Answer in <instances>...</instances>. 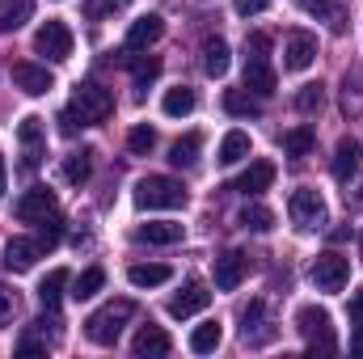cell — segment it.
I'll list each match as a JSON object with an SVG mask.
<instances>
[{
  "label": "cell",
  "mask_w": 363,
  "mask_h": 359,
  "mask_svg": "<svg viewBox=\"0 0 363 359\" xmlns=\"http://www.w3.org/2000/svg\"><path fill=\"white\" fill-rule=\"evenodd\" d=\"M131 317H135V300H110V304H101L97 313L85 317V338L97 343V347H114Z\"/></svg>",
  "instance_id": "obj_1"
},
{
  "label": "cell",
  "mask_w": 363,
  "mask_h": 359,
  "mask_svg": "<svg viewBox=\"0 0 363 359\" xmlns=\"http://www.w3.org/2000/svg\"><path fill=\"white\" fill-rule=\"evenodd\" d=\"M135 207H144V211L186 207V186L178 178H165V174H148V178L135 186Z\"/></svg>",
  "instance_id": "obj_2"
},
{
  "label": "cell",
  "mask_w": 363,
  "mask_h": 359,
  "mask_svg": "<svg viewBox=\"0 0 363 359\" xmlns=\"http://www.w3.org/2000/svg\"><path fill=\"white\" fill-rule=\"evenodd\" d=\"M267 51H271V34H250V60H245V89L258 93V97H271L274 85H279V77H274L271 60H267Z\"/></svg>",
  "instance_id": "obj_3"
},
{
  "label": "cell",
  "mask_w": 363,
  "mask_h": 359,
  "mask_svg": "<svg viewBox=\"0 0 363 359\" xmlns=\"http://www.w3.org/2000/svg\"><path fill=\"white\" fill-rule=\"evenodd\" d=\"M287 216H291V224H296L300 233H317V228L330 224V207H325V199H321L317 190H308V186L291 190V199H287Z\"/></svg>",
  "instance_id": "obj_4"
},
{
  "label": "cell",
  "mask_w": 363,
  "mask_h": 359,
  "mask_svg": "<svg viewBox=\"0 0 363 359\" xmlns=\"http://www.w3.org/2000/svg\"><path fill=\"white\" fill-rule=\"evenodd\" d=\"M72 110H77L81 127L106 123L114 114V93L106 89V85H97V81H85V85H77V93H72Z\"/></svg>",
  "instance_id": "obj_5"
},
{
  "label": "cell",
  "mask_w": 363,
  "mask_h": 359,
  "mask_svg": "<svg viewBox=\"0 0 363 359\" xmlns=\"http://www.w3.org/2000/svg\"><path fill=\"white\" fill-rule=\"evenodd\" d=\"M296 326H300V334H304V343H308V351H338V338H334V326H330V313L325 309H317V304H304L300 313H296Z\"/></svg>",
  "instance_id": "obj_6"
},
{
  "label": "cell",
  "mask_w": 363,
  "mask_h": 359,
  "mask_svg": "<svg viewBox=\"0 0 363 359\" xmlns=\"http://www.w3.org/2000/svg\"><path fill=\"white\" fill-rule=\"evenodd\" d=\"M34 51H38V55H47L51 64L72 60V30H68L64 21H43V26H38V34H34Z\"/></svg>",
  "instance_id": "obj_7"
},
{
  "label": "cell",
  "mask_w": 363,
  "mask_h": 359,
  "mask_svg": "<svg viewBox=\"0 0 363 359\" xmlns=\"http://www.w3.org/2000/svg\"><path fill=\"white\" fill-rule=\"evenodd\" d=\"M308 279H313V287L317 292H342L347 287V279H351V263L342 258V254H317V263L308 270Z\"/></svg>",
  "instance_id": "obj_8"
},
{
  "label": "cell",
  "mask_w": 363,
  "mask_h": 359,
  "mask_svg": "<svg viewBox=\"0 0 363 359\" xmlns=\"http://www.w3.org/2000/svg\"><path fill=\"white\" fill-rule=\"evenodd\" d=\"M313 60H317V34L291 30L283 38V68L287 72H304V68H313Z\"/></svg>",
  "instance_id": "obj_9"
},
{
  "label": "cell",
  "mask_w": 363,
  "mask_h": 359,
  "mask_svg": "<svg viewBox=\"0 0 363 359\" xmlns=\"http://www.w3.org/2000/svg\"><path fill=\"white\" fill-rule=\"evenodd\" d=\"M17 140H21V153H26V170H38L43 157H47V131H43V118H21L17 123Z\"/></svg>",
  "instance_id": "obj_10"
},
{
  "label": "cell",
  "mask_w": 363,
  "mask_h": 359,
  "mask_svg": "<svg viewBox=\"0 0 363 359\" xmlns=\"http://www.w3.org/2000/svg\"><path fill=\"white\" fill-rule=\"evenodd\" d=\"M17 220H26V224H43L51 211H55V190H47V186H30L21 199H17Z\"/></svg>",
  "instance_id": "obj_11"
},
{
  "label": "cell",
  "mask_w": 363,
  "mask_h": 359,
  "mask_svg": "<svg viewBox=\"0 0 363 359\" xmlns=\"http://www.w3.org/2000/svg\"><path fill=\"white\" fill-rule=\"evenodd\" d=\"M211 304V292H207V283H199V279H190L186 287H182L178 296L169 300V317H178V321H186V317H194V313H203Z\"/></svg>",
  "instance_id": "obj_12"
},
{
  "label": "cell",
  "mask_w": 363,
  "mask_h": 359,
  "mask_svg": "<svg viewBox=\"0 0 363 359\" xmlns=\"http://www.w3.org/2000/svg\"><path fill=\"white\" fill-rule=\"evenodd\" d=\"M245 270H250V258H245L241 250L220 254V258H216V287H220V292H237L241 279H245Z\"/></svg>",
  "instance_id": "obj_13"
},
{
  "label": "cell",
  "mask_w": 363,
  "mask_h": 359,
  "mask_svg": "<svg viewBox=\"0 0 363 359\" xmlns=\"http://www.w3.org/2000/svg\"><path fill=\"white\" fill-rule=\"evenodd\" d=\"M43 254H47V245H43L38 237H34V241H30V237H13V241L4 245V267L9 270H30Z\"/></svg>",
  "instance_id": "obj_14"
},
{
  "label": "cell",
  "mask_w": 363,
  "mask_h": 359,
  "mask_svg": "<svg viewBox=\"0 0 363 359\" xmlns=\"http://www.w3.org/2000/svg\"><path fill=\"white\" fill-rule=\"evenodd\" d=\"M161 34H165V21H161L157 13L135 17V21L127 26V51H148L152 43H161Z\"/></svg>",
  "instance_id": "obj_15"
},
{
  "label": "cell",
  "mask_w": 363,
  "mask_h": 359,
  "mask_svg": "<svg viewBox=\"0 0 363 359\" xmlns=\"http://www.w3.org/2000/svg\"><path fill=\"white\" fill-rule=\"evenodd\" d=\"M13 85H17L21 93H30V97H43V93L55 89L51 72L38 68V64H13Z\"/></svg>",
  "instance_id": "obj_16"
},
{
  "label": "cell",
  "mask_w": 363,
  "mask_h": 359,
  "mask_svg": "<svg viewBox=\"0 0 363 359\" xmlns=\"http://www.w3.org/2000/svg\"><path fill=\"white\" fill-rule=\"evenodd\" d=\"M169 334L161 330V326H144L140 334H135V343H131V355L135 359H161V355H169Z\"/></svg>",
  "instance_id": "obj_17"
},
{
  "label": "cell",
  "mask_w": 363,
  "mask_h": 359,
  "mask_svg": "<svg viewBox=\"0 0 363 359\" xmlns=\"http://www.w3.org/2000/svg\"><path fill=\"white\" fill-rule=\"evenodd\" d=\"M271 182H274V165H271V161H250V170H245L241 178L233 182V190H237V194H250V199H254V194H262V190H267Z\"/></svg>",
  "instance_id": "obj_18"
},
{
  "label": "cell",
  "mask_w": 363,
  "mask_h": 359,
  "mask_svg": "<svg viewBox=\"0 0 363 359\" xmlns=\"http://www.w3.org/2000/svg\"><path fill=\"white\" fill-rule=\"evenodd\" d=\"M359 157H363L359 140H351V136H347V140H338V148H334V165H330V170H334V178L351 182V174L359 170Z\"/></svg>",
  "instance_id": "obj_19"
},
{
  "label": "cell",
  "mask_w": 363,
  "mask_h": 359,
  "mask_svg": "<svg viewBox=\"0 0 363 359\" xmlns=\"http://www.w3.org/2000/svg\"><path fill=\"white\" fill-rule=\"evenodd\" d=\"M140 241H148V245H178L182 237H186V228L174 224V220H157V224H140V233H135Z\"/></svg>",
  "instance_id": "obj_20"
},
{
  "label": "cell",
  "mask_w": 363,
  "mask_h": 359,
  "mask_svg": "<svg viewBox=\"0 0 363 359\" xmlns=\"http://www.w3.org/2000/svg\"><path fill=\"white\" fill-rule=\"evenodd\" d=\"M228 55H233V51H228L224 38H203V72H207V77L220 81V77L228 72Z\"/></svg>",
  "instance_id": "obj_21"
},
{
  "label": "cell",
  "mask_w": 363,
  "mask_h": 359,
  "mask_svg": "<svg viewBox=\"0 0 363 359\" xmlns=\"http://www.w3.org/2000/svg\"><path fill=\"white\" fill-rule=\"evenodd\" d=\"M262 300H250L245 309H241V338L245 343H267L271 338V330H262Z\"/></svg>",
  "instance_id": "obj_22"
},
{
  "label": "cell",
  "mask_w": 363,
  "mask_h": 359,
  "mask_svg": "<svg viewBox=\"0 0 363 359\" xmlns=\"http://www.w3.org/2000/svg\"><path fill=\"white\" fill-rule=\"evenodd\" d=\"M199 148H203V136L199 131H186L182 140H174V148H169V165L174 170H190L199 161Z\"/></svg>",
  "instance_id": "obj_23"
},
{
  "label": "cell",
  "mask_w": 363,
  "mask_h": 359,
  "mask_svg": "<svg viewBox=\"0 0 363 359\" xmlns=\"http://www.w3.org/2000/svg\"><path fill=\"white\" fill-rule=\"evenodd\" d=\"M127 279H131V287H161V283L174 279V270L165 263H140V267L127 270Z\"/></svg>",
  "instance_id": "obj_24"
},
{
  "label": "cell",
  "mask_w": 363,
  "mask_h": 359,
  "mask_svg": "<svg viewBox=\"0 0 363 359\" xmlns=\"http://www.w3.org/2000/svg\"><path fill=\"white\" fill-rule=\"evenodd\" d=\"M220 343H224V326H220V321H203V326H194V334H190V351H194V355H211Z\"/></svg>",
  "instance_id": "obj_25"
},
{
  "label": "cell",
  "mask_w": 363,
  "mask_h": 359,
  "mask_svg": "<svg viewBox=\"0 0 363 359\" xmlns=\"http://www.w3.org/2000/svg\"><path fill=\"white\" fill-rule=\"evenodd\" d=\"M68 283H72V275H68L64 267L51 270V275L38 283V300H43V309H55V304L64 300V287H68Z\"/></svg>",
  "instance_id": "obj_26"
},
{
  "label": "cell",
  "mask_w": 363,
  "mask_h": 359,
  "mask_svg": "<svg viewBox=\"0 0 363 359\" xmlns=\"http://www.w3.org/2000/svg\"><path fill=\"white\" fill-rule=\"evenodd\" d=\"M224 110H228V114H237V118H258V114H262V101H258V93L228 89V93H224Z\"/></svg>",
  "instance_id": "obj_27"
},
{
  "label": "cell",
  "mask_w": 363,
  "mask_h": 359,
  "mask_svg": "<svg viewBox=\"0 0 363 359\" xmlns=\"http://www.w3.org/2000/svg\"><path fill=\"white\" fill-rule=\"evenodd\" d=\"M250 148H254V144H250L245 131H228V136L220 140V157H216V161H220V165H237V161L250 157Z\"/></svg>",
  "instance_id": "obj_28"
},
{
  "label": "cell",
  "mask_w": 363,
  "mask_h": 359,
  "mask_svg": "<svg viewBox=\"0 0 363 359\" xmlns=\"http://www.w3.org/2000/svg\"><path fill=\"white\" fill-rule=\"evenodd\" d=\"M30 13H34V0H0V34L26 26Z\"/></svg>",
  "instance_id": "obj_29"
},
{
  "label": "cell",
  "mask_w": 363,
  "mask_h": 359,
  "mask_svg": "<svg viewBox=\"0 0 363 359\" xmlns=\"http://www.w3.org/2000/svg\"><path fill=\"white\" fill-rule=\"evenodd\" d=\"M101 287H106V270L101 267H85L81 275H77V283H72V300H93Z\"/></svg>",
  "instance_id": "obj_30"
},
{
  "label": "cell",
  "mask_w": 363,
  "mask_h": 359,
  "mask_svg": "<svg viewBox=\"0 0 363 359\" xmlns=\"http://www.w3.org/2000/svg\"><path fill=\"white\" fill-rule=\"evenodd\" d=\"M194 106H199V97H194V89H186V85L169 89V93H165V101H161V110H165L169 118H186Z\"/></svg>",
  "instance_id": "obj_31"
},
{
  "label": "cell",
  "mask_w": 363,
  "mask_h": 359,
  "mask_svg": "<svg viewBox=\"0 0 363 359\" xmlns=\"http://www.w3.org/2000/svg\"><path fill=\"white\" fill-rule=\"evenodd\" d=\"M250 233H271L274 228V211L271 207H262V203H250V207H241V216H237Z\"/></svg>",
  "instance_id": "obj_32"
},
{
  "label": "cell",
  "mask_w": 363,
  "mask_h": 359,
  "mask_svg": "<svg viewBox=\"0 0 363 359\" xmlns=\"http://www.w3.org/2000/svg\"><path fill=\"white\" fill-rule=\"evenodd\" d=\"M313 144H317L313 127H291V131L283 136V153H287V157H308V153H313Z\"/></svg>",
  "instance_id": "obj_33"
},
{
  "label": "cell",
  "mask_w": 363,
  "mask_h": 359,
  "mask_svg": "<svg viewBox=\"0 0 363 359\" xmlns=\"http://www.w3.org/2000/svg\"><path fill=\"white\" fill-rule=\"evenodd\" d=\"M93 153H68L64 157V182H72V186H81V182H89L93 174Z\"/></svg>",
  "instance_id": "obj_34"
},
{
  "label": "cell",
  "mask_w": 363,
  "mask_h": 359,
  "mask_svg": "<svg viewBox=\"0 0 363 359\" xmlns=\"http://www.w3.org/2000/svg\"><path fill=\"white\" fill-rule=\"evenodd\" d=\"M157 77H161V60H157V55H144V60L131 64V81H135V89H148Z\"/></svg>",
  "instance_id": "obj_35"
},
{
  "label": "cell",
  "mask_w": 363,
  "mask_h": 359,
  "mask_svg": "<svg viewBox=\"0 0 363 359\" xmlns=\"http://www.w3.org/2000/svg\"><path fill=\"white\" fill-rule=\"evenodd\" d=\"M127 148H131L135 157H148V153L157 148V131H152L148 123H140V127H131V131H127Z\"/></svg>",
  "instance_id": "obj_36"
},
{
  "label": "cell",
  "mask_w": 363,
  "mask_h": 359,
  "mask_svg": "<svg viewBox=\"0 0 363 359\" xmlns=\"http://www.w3.org/2000/svg\"><path fill=\"white\" fill-rule=\"evenodd\" d=\"M321 101H325V93H321V85H304V89L296 93V110H304V114L321 110Z\"/></svg>",
  "instance_id": "obj_37"
},
{
  "label": "cell",
  "mask_w": 363,
  "mask_h": 359,
  "mask_svg": "<svg viewBox=\"0 0 363 359\" xmlns=\"http://www.w3.org/2000/svg\"><path fill=\"white\" fill-rule=\"evenodd\" d=\"M60 237H64V216H60V211H51V216L43 220V233H38V241H43V245L51 250V245H55Z\"/></svg>",
  "instance_id": "obj_38"
},
{
  "label": "cell",
  "mask_w": 363,
  "mask_h": 359,
  "mask_svg": "<svg viewBox=\"0 0 363 359\" xmlns=\"http://www.w3.org/2000/svg\"><path fill=\"white\" fill-rule=\"evenodd\" d=\"M13 313H17V296H13V292H9V287L0 283V330H4L9 321H13Z\"/></svg>",
  "instance_id": "obj_39"
},
{
  "label": "cell",
  "mask_w": 363,
  "mask_h": 359,
  "mask_svg": "<svg viewBox=\"0 0 363 359\" xmlns=\"http://www.w3.org/2000/svg\"><path fill=\"white\" fill-rule=\"evenodd\" d=\"M233 9H237L241 17H258V13L271 9V0H233Z\"/></svg>",
  "instance_id": "obj_40"
},
{
  "label": "cell",
  "mask_w": 363,
  "mask_h": 359,
  "mask_svg": "<svg viewBox=\"0 0 363 359\" xmlns=\"http://www.w3.org/2000/svg\"><path fill=\"white\" fill-rule=\"evenodd\" d=\"M55 123H60V136H68V140H72V136H77V123H81V118H77V110L68 106V110H64V114H60Z\"/></svg>",
  "instance_id": "obj_41"
},
{
  "label": "cell",
  "mask_w": 363,
  "mask_h": 359,
  "mask_svg": "<svg viewBox=\"0 0 363 359\" xmlns=\"http://www.w3.org/2000/svg\"><path fill=\"white\" fill-rule=\"evenodd\" d=\"M304 13H313V17H325V13H334V4L330 0H296Z\"/></svg>",
  "instance_id": "obj_42"
},
{
  "label": "cell",
  "mask_w": 363,
  "mask_h": 359,
  "mask_svg": "<svg viewBox=\"0 0 363 359\" xmlns=\"http://www.w3.org/2000/svg\"><path fill=\"white\" fill-rule=\"evenodd\" d=\"M351 321H355V326L363 321V287L355 292V296H351Z\"/></svg>",
  "instance_id": "obj_43"
},
{
  "label": "cell",
  "mask_w": 363,
  "mask_h": 359,
  "mask_svg": "<svg viewBox=\"0 0 363 359\" xmlns=\"http://www.w3.org/2000/svg\"><path fill=\"white\" fill-rule=\"evenodd\" d=\"M351 351H355V355H363V321H359V330L351 334Z\"/></svg>",
  "instance_id": "obj_44"
},
{
  "label": "cell",
  "mask_w": 363,
  "mask_h": 359,
  "mask_svg": "<svg viewBox=\"0 0 363 359\" xmlns=\"http://www.w3.org/2000/svg\"><path fill=\"white\" fill-rule=\"evenodd\" d=\"M4 186H9V170H4V157H0V199H4Z\"/></svg>",
  "instance_id": "obj_45"
},
{
  "label": "cell",
  "mask_w": 363,
  "mask_h": 359,
  "mask_svg": "<svg viewBox=\"0 0 363 359\" xmlns=\"http://www.w3.org/2000/svg\"><path fill=\"white\" fill-rule=\"evenodd\" d=\"M118 4H127V0H118Z\"/></svg>",
  "instance_id": "obj_46"
}]
</instances>
